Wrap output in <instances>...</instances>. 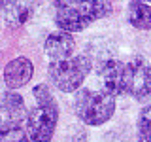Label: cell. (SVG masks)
<instances>
[{"label":"cell","mask_w":151,"mask_h":142,"mask_svg":"<svg viewBox=\"0 0 151 142\" xmlns=\"http://www.w3.org/2000/svg\"><path fill=\"white\" fill-rule=\"evenodd\" d=\"M111 13L110 0H59L55 4V23L59 28L78 32Z\"/></svg>","instance_id":"obj_1"},{"label":"cell","mask_w":151,"mask_h":142,"mask_svg":"<svg viewBox=\"0 0 151 142\" xmlns=\"http://www.w3.org/2000/svg\"><path fill=\"white\" fill-rule=\"evenodd\" d=\"M32 95L36 104L27 114V133L32 142H51L59 121V104L45 83H38Z\"/></svg>","instance_id":"obj_2"},{"label":"cell","mask_w":151,"mask_h":142,"mask_svg":"<svg viewBox=\"0 0 151 142\" xmlns=\"http://www.w3.org/2000/svg\"><path fill=\"white\" fill-rule=\"evenodd\" d=\"M74 112L83 123L91 127H100L115 112V95L108 89L100 91L79 89L74 99Z\"/></svg>","instance_id":"obj_3"},{"label":"cell","mask_w":151,"mask_h":142,"mask_svg":"<svg viewBox=\"0 0 151 142\" xmlns=\"http://www.w3.org/2000/svg\"><path fill=\"white\" fill-rule=\"evenodd\" d=\"M91 72V59L87 55L68 57V59H51L47 66L51 83L63 93H74L79 89L83 80Z\"/></svg>","instance_id":"obj_4"},{"label":"cell","mask_w":151,"mask_h":142,"mask_svg":"<svg viewBox=\"0 0 151 142\" xmlns=\"http://www.w3.org/2000/svg\"><path fill=\"white\" fill-rule=\"evenodd\" d=\"M100 80H102V87L113 93L115 97L129 93V80H130L129 63H123V61L117 59H108L100 66Z\"/></svg>","instance_id":"obj_5"},{"label":"cell","mask_w":151,"mask_h":142,"mask_svg":"<svg viewBox=\"0 0 151 142\" xmlns=\"http://www.w3.org/2000/svg\"><path fill=\"white\" fill-rule=\"evenodd\" d=\"M130 80H129V95L136 101L144 102L151 97V66L144 57H136L130 63Z\"/></svg>","instance_id":"obj_6"},{"label":"cell","mask_w":151,"mask_h":142,"mask_svg":"<svg viewBox=\"0 0 151 142\" xmlns=\"http://www.w3.org/2000/svg\"><path fill=\"white\" fill-rule=\"evenodd\" d=\"M34 64L27 57H15L4 66V83L9 89H21L32 80Z\"/></svg>","instance_id":"obj_7"},{"label":"cell","mask_w":151,"mask_h":142,"mask_svg":"<svg viewBox=\"0 0 151 142\" xmlns=\"http://www.w3.org/2000/svg\"><path fill=\"white\" fill-rule=\"evenodd\" d=\"M27 104L21 95L15 93V89H0V121L21 123L27 120Z\"/></svg>","instance_id":"obj_8"},{"label":"cell","mask_w":151,"mask_h":142,"mask_svg":"<svg viewBox=\"0 0 151 142\" xmlns=\"http://www.w3.org/2000/svg\"><path fill=\"white\" fill-rule=\"evenodd\" d=\"M38 8V0H8L2 8L4 23L9 28H21L25 23L30 21Z\"/></svg>","instance_id":"obj_9"},{"label":"cell","mask_w":151,"mask_h":142,"mask_svg":"<svg viewBox=\"0 0 151 142\" xmlns=\"http://www.w3.org/2000/svg\"><path fill=\"white\" fill-rule=\"evenodd\" d=\"M44 49L49 55V59H68L76 51V40L72 38V34H68V30L60 28L45 38Z\"/></svg>","instance_id":"obj_10"},{"label":"cell","mask_w":151,"mask_h":142,"mask_svg":"<svg viewBox=\"0 0 151 142\" xmlns=\"http://www.w3.org/2000/svg\"><path fill=\"white\" fill-rule=\"evenodd\" d=\"M129 23L138 30H151V6L144 0H130Z\"/></svg>","instance_id":"obj_11"},{"label":"cell","mask_w":151,"mask_h":142,"mask_svg":"<svg viewBox=\"0 0 151 142\" xmlns=\"http://www.w3.org/2000/svg\"><path fill=\"white\" fill-rule=\"evenodd\" d=\"M0 142H32L27 129H23L19 123L0 121Z\"/></svg>","instance_id":"obj_12"},{"label":"cell","mask_w":151,"mask_h":142,"mask_svg":"<svg viewBox=\"0 0 151 142\" xmlns=\"http://www.w3.org/2000/svg\"><path fill=\"white\" fill-rule=\"evenodd\" d=\"M138 135L151 138V104L140 112L138 117Z\"/></svg>","instance_id":"obj_13"},{"label":"cell","mask_w":151,"mask_h":142,"mask_svg":"<svg viewBox=\"0 0 151 142\" xmlns=\"http://www.w3.org/2000/svg\"><path fill=\"white\" fill-rule=\"evenodd\" d=\"M138 142H151V138H147V136H142V135H138Z\"/></svg>","instance_id":"obj_14"},{"label":"cell","mask_w":151,"mask_h":142,"mask_svg":"<svg viewBox=\"0 0 151 142\" xmlns=\"http://www.w3.org/2000/svg\"><path fill=\"white\" fill-rule=\"evenodd\" d=\"M6 2H8V0H0V8H4V6H6Z\"/></svg>","instance_id":"obj_15"},{"label":"cell","mask_w":151,"mask_h":142,"mask_svg":"<svg viewBox=\"0 0 151 142\" xmlns=\"http://www.w3.org/2000/svg\"><path fill=\"white\" fill-rule=\"evenodd\" d=\"M144 2H147V4H151V0H144Z\"/></svg>","instance_id":"obj_16"}]
</instances>
